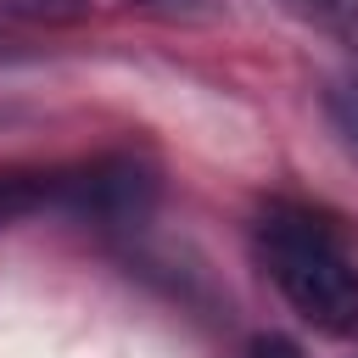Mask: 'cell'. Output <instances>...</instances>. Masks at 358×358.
Instances as JSON below:
<instances>
[{"label":"cell","instance_id":"6da1fadb","mask_svg":"<svg viewBox=\"0 0 358 358\" xmlns=\"http://www.w3.org/2000/svg\"><path fill=\"white\" fill-rule=\"evenodd\" d=\"M252 252L268 285L330 336L358 330V257L347 235L308 201H268L252 218Z\"/></svg>","mask_w":358,"mask_h":358},{"label":"cell","instance_id":"7a4b0ae2","mask_svg":"<svg viewBox=\"0 0 358 358\" xmlns=\"http://www.w3.org/2000/svg\"><path fill=\"white\" fill-rule=\"evenodd\" d=\"M145 190L134 162H78V168H0V224H17L28 213L62 207V213H123Z\"/></svg>","mask_w":358,"mask_h":358},{"label":"cell","instance_id":"3957f363","mask_svg":"<svg viewBox=\"0 0 358 358\" xmlns=\"http://www.w3.org/2000/svg\"><path fill=\"white\" fill-rule=\"evenodd\" d=\"M285 6H296L319 22H330V28H358V0H285Z\"/></svg>","mask_w":358,"mask_h":358},{"label":"cell","instance_id":"277c9868","mask_svg":"<svg viewBox=\"0 0 358 358\" xmlns=\"http://www.w3.org/2000/svg\"><path fill=\"white\" fill-rule=\"evenodd\" d=\"M330 117L358 140V78H347V84H336V90H330Z\"/></svg>","mask_w":358,"mask_h":358},{"label":"cell","instance_id":"8992f818","mask_svg":"<svg viewBox=\"0 0 358 358\" xmlns=\"http://www.w3.org/2000/svg\"><path fill=\"white\" fill-rule=\"evenodd\" d=\"M28 11H39V17H67V11H78V0H22Z\"/></svg>","mask_w":358,"mask_h":358},{"label":"cell","instance_id":"5b68a950","mask_svg":"<svg viewBox=\"0 0 358 358\" xmlns=\"http://www.w3.org/2000/svg\"><path fill=\"white\" fill-rule=\"evenodd\" d=\"M241 358H302V347H296L291 336H280V330H268V336H252V347H246Z\"/></svg>","mask_w":358,"mask_h":358},{"label":"cell","instance_id":"52a82bcc","mask_svg":"<svg viewBox=\"0 0 358 358\" xmlns=\"http://www.w3.org/2000/svg\"><path fill=\"white\" fill-rule=\"evenodd\" d=\"M145 6H173V0H145Z\"/></svg>","mask_w":358,"mask_h":358}]
</instances>
